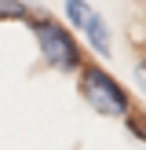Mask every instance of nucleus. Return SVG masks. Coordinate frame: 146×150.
I'll list each match as a JSON object with an SVG mask.
<instances>
[{"mask_svg": "<svg viewBox=\"0 0 146 150\" xmlns=\"http://www.w3.org/2000/svg\"><path fill=\"white\" fill-rule=\"evenodd\" d=\"M36 37V48H40L44 62L58 73H73L80 66V44L73 40V33L66 26H58L55 18H29Z\"/></svg>", "mask_w": 146, "mask_h": 150, "instance_id": "nucleus-1", "label": "nucleus"}, {"mask_svg": "<svg viewBox=\"0 0 146 150\" xmlns=\"http://www.w3.org/2000/svg\"><path fill=\"white\" fill-rule=\"evenodd\" d=\"M80 99L102 117H128L131 114V103L124 95V88L99 66H88L80 73Z\"/></svg>", "mask_w": 146, "mask_h": 150, "instance_id": "nucleus-2", "label": "nucleus"}, {"mask_svg": "<svg viewBox=\"0 0 146 150\" xmlns=\"http://www.w3.org/2000/svg\"><path fill=\"white\" fill-rule=\"evenodd\" d=\"M66 18L88 37V44H91L99 55H110V29H106L102 15L95 11L91 4H84V0H66Z\"/></svg>", "mask_w": 146, "mask_h": 150, "instance_id": "nucleus-3", "label": "nucleus"}, {"mask_svg": "<svg viewBox=\"0 0 146 150\" xmlns=\"http://www.w3.org/2000/svg\"><path fill=\"white\" fill-rule=\"evenodd\" d=\"M15 18H29V7L22 0H0V22H15Z\"/></svg>", "mask_w": 146, "mask_h": 150, "instance_id": "nucleus-4", "label": "nucleus"}, {"mask_svg": "<svg viewBox=\"0 0 146 150\" xmlns=\"http://www.w3.org/2000/svg\"><path fill=\"white\" fill-rule=\"evenodd\" d=\"M135 77H139V84H142V92H146V59L139 62V73H135Z\"/></svg>", "mask_w": 146, "mask_h": 150, "instance_id": "nucleus-5", "label": "nucleus"}]
</instances>
